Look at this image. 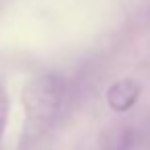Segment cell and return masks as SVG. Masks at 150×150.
I'll use <instances>...</instances> for the list:
<instances>
[{
	"instance_id": "3",
	"label": "cell",
	"mask_w": 150,
	"mask_h": 150,
	"mask_svg": "<svg viewBox=\"0 0 150 150\" xmlns=\"http://www.w3.org/2000/svg\"><path fill=\"white\" fill-rule=\"evenodd\" d=\"M8 93L4 91V86L0 84V140H2V134H4V127H6V121H8Z\"/></svg>"
},
{
	"instance_id": "2",
	"label": "cell",
	"mask_w": 150,
	"mask_h": 150,
	"mask_svg": "<svg viewBox=\"0 0 150 150\" xmlns=\"http://www.w3.org/2000/svg\"><path fill=\"white\" fill-rule=\"evenodd\" d=\"M140 93H142L140 82H136L134 78H121V80H115L107 88L105 99H107V105H109L111 111L125 113L138 103Z\"/></svg>"
},
{
	"instance_id": "1",
	"label": "cell",
	"mask_w": 150,
	"mask_h": 150,
	"mask_svg": "<svg viewBox=\"0 0 150 150\" xmlns=\"http://www.w3.org/2000/svg\"><path fill=\"white\" fill-rule=\"evenodd\" d=\"M21 101L25 111L23 142L31 146L56 121L64 101V80L52 72L39 74L25 84Z\"/></svg>"
}]
</instances>
